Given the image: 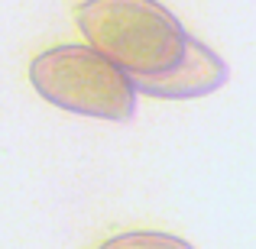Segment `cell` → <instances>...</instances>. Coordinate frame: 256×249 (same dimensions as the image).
Segmentation results:
<instances>
[{
    "label": "cell",
    "mask_w": 256,
    "mask_h": 249,
    "mask_svg": "<svg viewBox=\"0 0 256 249\" xmlns=\"http://www.w3.org/2000/svg\"><path fill=\"white\" fill-rule=\"evenodd\" d=\"M98 249H194L192 243L172 237V233H120L110 237Z\"/></svg>",
    "instance_id": "277c9868"
},
{
    "label": "cell",
    "mask_w": 256,
    "mask_h": 249,
    "mask_svg": "<svg viewBox=\"0 0 256 249\" xmlns=\"http://www.w3.org/2000/svg\"><path fill=\"white\" fill-rule=\"evenodd\" d=\"M78 26L91 49L110 58L143 94L172 78L194 49V39L156 0H88L78 6Z\"/></svg>",
    "instance_id": "6da1fadb"
},
{
    "label": "cell",
    "mask_w": 256,
    "mask_h": 249,
    "mask_svg": "<svg viewBox=\"0 0 256 249\" xmlns=\"http://www.w3.org/2000/svg\"><path fill=\"white\" fill-rule=\"evenodd\" d=\"M224 81H227V65L220 62V58L214 55L208 45L194 42V49H192V55H188V62L182 65V68L175 71L172 78H166V81L152 84L146 94H150V97L185 100V97H201V94L218 91Z\"/></svg>",
    "instance_id": "3957f363"
},
{
    "label": "cell",
    "mask_w": 256,
    "mask_h": 249,
    "mask_svg": "<svg viewBox=\"0 0 256 249\" xmlns=\"http://www.w3.org/2000/svg\"><path fill=\"white\" fill-rule=\"evenodd\" d=\"M30 81L49 104L100 120H130L136 110L133 81L91 45H56L32 58Z\"/></svg>",
    "instance_id": "7a4b0ae2"
}]
</instances>
